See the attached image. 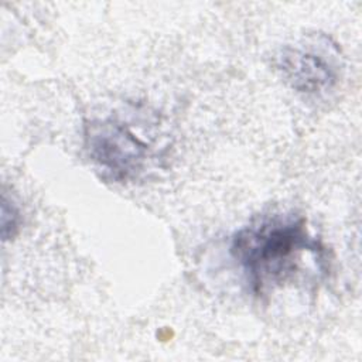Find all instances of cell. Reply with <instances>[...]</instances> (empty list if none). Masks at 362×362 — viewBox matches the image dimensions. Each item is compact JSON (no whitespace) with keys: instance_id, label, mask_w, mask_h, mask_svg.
Segmentation results:
<instances>
[{"instance_id":"obj_3","label":"cell","mask_w":362,"mask_h":362,"mask_svg":"<svg viewBox=\"0 0 362 362\" xmlns=\"http://www.w3.org/2000/svg\"><path fill=\"white\" fill-rule=\"evenodd\" d=\"M276 64L283 79L298 93H325L339 79L335 44L324 35L320 40L283 47L277 54Z\"/></svg>"},{"instance_id":"obj_1","label":"cell","mask_w":362,"mask_h":362,"mask_svg":"<svg viewBox=\"0 0 362 362\" xmlns=\"http://www.w3.org/2000/svg\"><path fill=\"white\" fill-rule=\"evenodd\" d=\"M229 250L257 297L294 281L307 259L328 264L325 247L294 214L253 221L232 236Z\"/></svg>"},{"instance_id":"obj_4","label":"cell","mask_w":362,"mask_h":362,"mask_svg":"<svg viewBox=\"0 0 362 362\" xmlns=\"http://www.w3.org/2000/svg\"><path fill=\"white\" fill-rule=\"evenodd\" d=\"M20 211L14 201L3 192L1 198V236L3 240L13 239L20 229Z\"/></svg>"},{"instance_id":"obj_2","label":"cell","mask_w":362,"mask_h":362,"mask_svg":"<svg viewBox=\"0 0 362 362\" xmlns=\"http://www.w3.org/2000/svg\"><path fill=\"white\" fill-rule=\"evenodd\" d=\"M83 146L90 161L116 182L136 181L156 158L153 147L129 123L113 116L86 122Z\"/></svg>"}]
</instances>
